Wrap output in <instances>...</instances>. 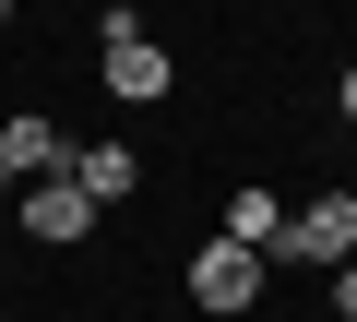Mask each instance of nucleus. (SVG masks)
I'll return each instance as SVG.
<instances>
[{"label": "nucleus", "instance_id": "nucleus-1", "mask_svg": "<svg viewBox=\"0 0 357 322\" xmlns=\"http://www.w3.org/2000/svg\"><path fill=\"white\" fill-rule=\"evenodd\" d=\"M250 298H262V251H238V239H203V251H191V310L238 322Z\"/></svg>", "mask_w": 357, "mask_h": 322}, {"label": "nucleus", "instance_id": "nucleus-2", "mask_svg": "<svg viewBox=\"0 0 357 322\" xmlns=\"http://www.w3.org/2000/svg\"><path fill=\"white\" fill-rule=\"evenodd\" d=\"M286 263H321V275H345V263H357V191H321L310 215H286Z\"/></svg>", "mask_w": 357, "mask_h": 322}, {"label": "nucleus", "instance_id": "nucleus-3", "mask_svg": "<svg viewBox=\"0 0 357 322\" xmlns=\"http://www.w3.org/2000/svg\"><path fill=\"white\" fill-rule=\"evenodd\" d=\"M96 60H107V96H119V108H155V96L178 84L155 36H96Z\"/></svg>", "mask_w": 357, "mask_h": 322}, {"label": "nucleus", "instance_id": "nucleus-4", "mask_svg": "<svg viewBox=\"0 0 357 322\" xmlns=\"http://www.w3.org/2000/svg\"><path fill=\"white\" fill-rule=\"evenodd\" d=\"M0 180H72V131L60 119H0Z\"/></svg>", "mask_w": 357, "mask_h": 322}, {"label": "nucleus", "instance_id": "nucleus-5", "mask_svg": "<svg viewBox=\"0 0 357 322\" xmlns=\"http://www.w3.org/2000/svg\"><path fill=\"white\" fill-rule=\"evenodd\" d=\"M72 191H84L96 215H107V203H131V191H143V155H131V143H107V131H96V143H72Z\"/></svg>", "mask_w": 357, "mask_h": 322}, {"label": "nucleus", "instance_id": "nucleus-6", "mask_svg": "<svg viewBox=\"0 0 357 322\" xmlns=\"http://www.w3.org/2000/svg\"><path fill=\"white\" fill-rule=\"evenodd\" d=\"M84 227H96V203H84L72 180H36V191H24V239H48V251H72Z\"/></svg>", "mask_w": 357, "mask_h": 322}, {"label": "nucleus", "instance_id": "nucleus-7", "mask_svg": "<svg viewBox=\"0 0 357 322\" xmlns=\"http://www.w3.org/2000/svg\"><path fill=\"white\" fill-rule=\"evenodd\" d=\"M215 239H238V251L274 263V251H286V203H274V191H227V227H215Z\"/></svg>", "mask_w": 357, "mask_h": 322}, {"label": "nucleus", "instance_id": "nucleus-8", "mask_svg": "<svg viewBox=\"0 0 357 322\" xmlns=\"http://www.w3.org/2000/svg\"><path fill=\"white\" fill-rule=\"evenodd\" d=\"M333 322H357V263H345V275H333Z\"/></svg>", "mask_w": 357, "mask_h": 322}, {"label": "nucleus", "instance_id": "nucleus-9", "mask_svg": "<svg viewBox=\"0 0 357 322\" xmlns=\"http://www.w3.org/2000/svg\"><path fill=\"white\" fill-rule=\"evenodd\" d=\"M333 108H345V119H357V60H345V84H333Z\"/></svg>", "mask_w": 357, "mask_h": 322}]
</instances>
